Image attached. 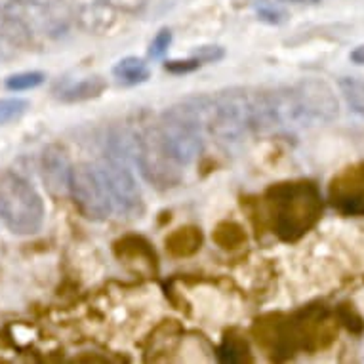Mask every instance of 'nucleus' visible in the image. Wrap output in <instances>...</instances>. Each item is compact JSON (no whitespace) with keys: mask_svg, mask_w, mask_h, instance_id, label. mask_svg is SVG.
Returning a JSON list of instances; mask_svg holds the SVG:
<instances>
[{"mask_svg":"<svg viewBox=\"0 0 364 364\" xmlns=\"http://www.w3.org/2000/svg\"><path fill=\"white\" fill-rule=\"evenodd\" d=\"M206 113H208L206 97L189 100L162 113L156 128L168 155L179 166L191 164L203 149V126L206 122Z\"/></svg>","mask_w":364,"mask_h":364,"instance_id":"obj_2","label":"nucleus"},{"mask_svg":"<svg viewBox=\"0 0 364 364\" xmlns=\"http://www.w3.org/2000/svg\"><path fill=\"white\" fill-rule=\"evenodd\" d=\"M114 250L120 259H128V262L139 259V262L147 263L149 267L155 265V254L149 250V245L139 237H126V239L119 240Z\"/></svg>","mask_w":364,"mask_h":364,"instance_id":"obj_12","label":"nucleus"},{"mask_svg":"<svg viewBox=\"0 0 364 364\" xmlns=\"http://www.w3.org/2000/svg\"><path fill=\"white\" fill-rule=\"evenodd\" d=\"M21 0H0V14H6V16H16L21 8Z\"/></svg>","mask_w":364,"mask_h":364,"instance_id":"obj_25","label":"nucleus"},{"mask_svg":"<svg viewBox=\"0 0 364 364\" xmlns=\"http://www.w3.org/2000/svg\"><path fill=\"white\" fill-rule=\"evenodd\" d=\"M223 55H225V52L220 46H200L193 54V58H197L200 63H214V61H220Z\"/></svg>","mask_w":364,"mask_h":364,"instance_id":"obj_22","label":"nucleus"},{"mask_svg":"<svg viewBox=\"0 0 364 364\" xmlns=\"http://www.w3.org/2000/svg\"><path fill=\"white\" fill-rule=\"evenodd\" d=\"M29 102L27 100H19V97H8V100H0V126L19 120L27 113Z\"/></svg>","mask_w":364,"mask_h":364,"instance_id":"obj_18","label":"nucleus"},{"mask_svg":"<svg viewBox=\"0 0 364 364\" xmlns=\"http://www.w3.org/2000/svg\"><path fill=\"white\" fill-rule=\"evenodd\" d=\"M69 189H71L73 200L77 204V208L88 220H105L113 212V198H111L100 164L82 162V164L71 168Z\"/></svg>","mask_w":364,"mask_h":364,"instance_id":"obj_6","label":"nucleus"},{"mask_svg":"<svg viewBox=\"0 0 364 364\" xmlns=\"http://www.w3.org/2000/svg\"><path fill=\"white\" fill-rule=\"evenodd\" d=\"M290 2H298V4H311V6H315V4H318L321 0H290Z\"/></svg>","mask_w":364,"mask_h":364,"instance_id":"obj_27","label":"nucleus"},{"mask_svg":"<svg viewBox=\"0 0 364 364\" xmlns=\"http://www.w3.org/2000/svg\"><path fill=\"white\" fill-rule=\"evenodd\" d=\"M42 176L52 193H61L69 189V178H71V166L69 156L58 145H50L42 155Z\"/></svg>","mask_w":364,"mask_h":364,"instance_id":"obj_9","label":"nucleus"},{"mask_svg":"<svg viewBox=\"0 0 364 364\" xmlns=\"http://www.w3.org/2000/svg\"><path fill=\"white\" fill-rule=\"evenodd\" d=\"M330 198L343 214H364V166L349 168L332 181Z\"/></svg>","mask_w":364,"mask_h":364,"instance_id":"obj_8","label":"nucleus"},{"mask_svg":"<svg viewBox=\"0 0 364 364\" xmlns=\"http://www.w3.org/2000/svg\"><path fill=\"white\" fill-rule=\"evenodd\" d=\"M215 242L223 248H237L246 240L245 231H242V227L233 223V221H223L218 225L214 233Z\"/></svg>","mask_w":364,"mask_h":364,"instance_id":"obj_17","label":"nucleus"},{"mask_svg":"<svg viewBox=\"0 0 364 364\" xmlns=\"http://www.w3.org/2000/svg\"><path fill=\"white\" fill-rule=\"evenodd\" d=\"M198 65H200V61H198L197 58H191V60L186 61H166V63H164V69H166L168 73H173V75H186V73L195 71Z\"/></svg>","mask_w":364,"mask_h":364,"instance_id":"obj_23","label":"nucleus"},{"mask_svg":"<svg viewBox=\"0 0 364 364\" xmlns=\"http://www.w3.org/2000/svg\"><path fill=\"white\" fill-rule=\"evenodd\" d=\"M0 220L14 235H35L44 221V204L27 179L0 172Z\"/></svg>","mask_w":364,"mask_h":364,"instance_id":"obj_3","label":"nucleus"},{"mask_svg":"<svg viewBox=\"0 0 364 364\" xmlns=\"http://www.w3.org/2000/svg\"><path fill=\"white\" fill-rule=\"evenodd\" d=\"M206 124L212 136L223 144H237L245 139L246 134L256 128L254 96L240 88L221 92L214 100H208Z\"/></svg>","mask_w":364,"mask_h":364,"instance_id":"obj_4","label":"nucleus"},{"mask_svg":"<svg viewBox=\"0 0 364 364\" xmlns=\"http://www.w3.org/2000/svg\"><path fill=\"white\" fill-rule=\"evenodd\" d=\"M80 21L88 31H109L111 29V25L109 21H113V14L109 12V6H96V8H84L82 12H80Z\"/></svg>","mask_w":364,"mask_h":364,"instance_id":"obj_15","label":"nucleus"},{"mask_svg":"<svg viewBox=\"0 0 364 364\" xmlns=\"http://www.w3.org/2000/svg\"><path fill=\"white\" fill-rule=\"evenodd\" d=\"M351 61L353 63H357V65H364V44L363 46H357V48L351 52Z\"/></svg>","mask_w":364,"mask_h":364,"instance_id":"obj_26","label":"nucleus"},{"mask_svg":"<svg viewBox=\"0 0 364 364\" xmlns=\"http://www.w3.org/2000/svg\"><path fill=\"white\" fill-rule=\"evenodd\" d=\"M218 357H220L221 363H248L250 360V355H248V347H246L245 341H240L239 338H233V336H227L225 341L221 343V347L218 349Z\"/></svg>","mask_w":364,"mask_h":364,"instance_id":"obj_16","label":"nucleus"},{"mask_svg":"<svg viewBox=\"0 0 364 364\" xmlns=\"http://www.w3.org/2000/svg\"><path fill=\"white\" fill-rule=\"evenodd\" d=\"M134 156L144 178L159 189H170L181 181L179 164L168 155L156 126L134 136Z\"/></svg>","mask_w":364,"mask_h":364,"instance_id":"obj_5","label":"nucleus"},{"mask_svg":"<svg viewBox=\"0 0 364 364\" xmlns=\"http://www.w3.org/2000/svg\"><path fill=\"white\" fill-rule=\"evenodd\" d=\"M203 245V235L200 229L193 225H186L176 229L166 239L168 252L176 257H187L195 254Z\"/></svg>","mask_w":364,"mask_h":364,"instance_id":"obj_11","label":"nucleus"},{"mask_svg":"<svg viewBox=\"0 0 364 364\" xmlns=\"http://www.w3.org/2000/svg\"><path fill=\"white\" fill-rule=\"evenodd\" d=\"M105 80L102 77H88L78 80V82H67L55 90V97L60 102L75 103V102H86L92 97H97L105 90Z\"/></svg>","mask_w":364,"mask_h":364,"instance_id":"obj_10","label":"nucleus"},{"mask_svg":"<svg viewBox=\"0 0 364 364\" xmlns=\"http://www.w3.org/2000/svg\"><path fill=\"white\" fill-rule=\"evenodd\" d=\"M100 168H102L114 206L128 218H139L144 214V197H141L134 173L126 166L124 156L119 155V151H114L105 156V161L100 164Z\"/></svg>","mask_w":364,"mask_h":364,"instance_id":"obj_7","label":"nucleus"},{"mask_svg":"<svg viewBox=\"0 0 364 364\" xmlns=\"http://www.w3.org/2000/svg\"><path fill=\"white\" fill-rule=\"evenodd\" d=\"M257 16H259V19H263V21H267V23H273V25H279L282 23L284 19H287V14L282 12L281 8L277 6H271V4H259V8H257Z\"/></svg>","mask_w":364,"mask_h":364,"instance_id":"obj_21","label":"nucleus"},{"mask_svg":"<svg viewBox=\"0 0 364 364\" xmlns=\"http://www.w3.org/2000/svg\"><path fill=\"white\" fill-rule=\"evenodd\" d=\"M340 90L346 102L351 105L353 111L364 113V78L343 77L340 78Z\"/></svg>","mask_w":364,"mask_h":364,"instance_id":"obj_14","label":"nucleus"},{"mask_svg":"<svg viewBox=\"0 0 364 364\" xmlns=\"http://www.w3.org/2000/svg\"><path fill=\"white\" fill-rule=\"evenodd\" d=\"M113 75L122 84L134 86V84L145 82L149 78L151 71L144 60H139V58H124V60H120L114 65Z\"/></svg>","mask_w":364,"mask_h":364,"instance_id":"obj_13","label":"nucleus"},{"mask_svg":"<svg viewBox=\"0 0 364 364\" xmlns=\"http://www.w3.org/2000/svg\"><path fill=\"white\" fill-rule=\"evenodd\" d=\"M263 203L273 233L287 242L307 233L321 215L318 193L315 186L304 181L269 187Z\"/></svg>","mask_w":364,"mask_h":364,"instance_id":"obj_1","label":"nucleus"},{"mask_svg":"<svg viewBox=\"0 0 364 364\" xmlns=\"http://www.w3.org/2000/svg\"><path fill=\"white\" fill-rule=\"evenodd\" d=\"M103 4H107L109 8H117L122 12L136 14L145 6V0H102Z\"/></svg>","mask_w":364,"mask_h":364,"instance_id":"obj_24","label":"nucleus"},{"mask_svg":"<svg viewBox=\"0 0 364 364\" xmlns=\"http://www.w3.org/2000/svg\"><path fill=\"white\" fill-rule=\"evenodd\" d=\"M170 44H172V31L170 29H161L159 31V35L153 38L151 42V48H149V55L151 58H162V55L166 54L168 48H170Z\"/></svg>","mask_w":364,"mask_h":364,"instance_id":"obj_20","label":"nucleus"},{"mask_svg":"<svg viewBox=\"0 0 364 364\" xmlns=\"http://www.w3.org/2000/svg\"><path fill=\"white\" fill-rule=\"evenodd\" d=\"M44 82V73L41 71H27V73H18L12 77L6 78V88L8 90H31L41 86Z\"/></svg>","mask_w":364,"mask_h":364,"instance_id":"obj_19","label":"nucleus"}]
</instances>
